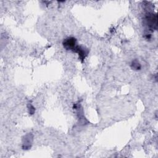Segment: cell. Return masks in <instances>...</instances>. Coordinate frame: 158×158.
I'll use <instances>...</instances> for the list:
<instances>
[{
    "mask_svg": "<svg viewBox=\"0 0 158 158\" xmlns=\"http://www.w3.org/2000/svg\"><path fill=\"white\" fill-rule=\"evenodd\" d=\"M145 22L150 30L153 31L156 30L157 27V17L156 14L148 12L145 15Z\"/></svg>",
    "mask_w": 158,
    "mask_h": 158,
    "instance_id": "1",
    "label": "cell"
},
{
    "mask_svg": "<svg viewBox=\"0 0 158 158\" xmlns=\"http://www.w3.org/2000/svg\"><path fill=\"white\" fill-rule=\"evenodd\" d=\"M77 40L73 37H69L65 39L63 41V46L67 50H70L72 51H75L77 45L76 44Z\"/></svg>",
    "mask_w": 158,
    "mask_h": 158,
    "instance_id": "2",
    "label": "cell"
},
{
    "mask_svg": "<svg viewBox=\"0 0 158 158\" xmlns=\"http://www.w3.org/2000/svg\"><path fill=\"white\" fill-rule=\"evenodd\" d=\"M131 67L134 70H138L141 69V64H139V62H138V60L136 59H135L131 63Z\"/></svg>",
    "mask_w": 158,
    "mask_h": 158,
    "instance_id": "3",
    "label": "cell"
}]
</instances>
